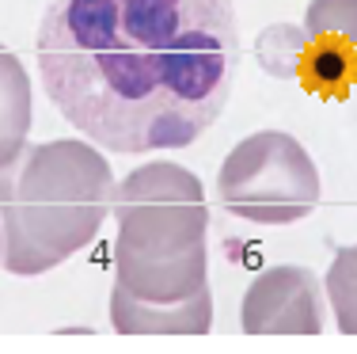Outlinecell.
Instances as JSON below:
<instances>
[{
	"mask_svg": "<svg viewBox=\"0 0 357 354\" xmlns=\"http://www.w3.org/2000/svg\"><path fill=\"white\" fill-rule=\"evenodd\" d=\"M35 54L65 122L144 156L194 145L220 118L240 35L232 0H50Z\"/></svg>",
	"mask_w": 357,
	"mask_h": 354,
	"instance_id": "cell-1",
	"label": "cell"
},
{
	"mask_svg": "<svg viewBox=\"0 0 357 354\" xmlns=\"http://www.w3.org/2000/svg\"><path fill=\"white\" fill-rule=\"evenodd\" d=\"M114 172L96 145L57 138L27 145L0 168V229L4 271L46 274L88 248L110 217Z\"/></svg>",
	"mask_w": 357,
	"mask_h": 354,
	"instance_id": "cell-2",
	"label": "cell"
},
{
	"mask_svg": "<svg viewBox=\"0 0 357 354\" xmlns=\"http://www.w3.org/2000/svg\"><path fill=\"white\" fill-rule=\"evenodd\" d=\"M114 282L144 301H186L209 286V209L175 160H149L114 187Z\"/></svg>",
	"mask_w": 357,
	"mask_h": 354,
	"instance_id": "cell-3",
	"label": "cell"
},
{
	"mask_svg": "<svg viewBox=\"0 0 357 354\" xmlns=\"http://www.w3.org/2000/svg\"><path fill=\"white\" fill-rule=\"evenodd\" d=\"M217 195L251 225H296L319 202V168L285 130H259L225 156Z\"/></svg>",
	"mask_w": 357,
	"mask_h": 354,
	"instance_id": "cell-4",
	"label": "cell"
},
{
	"mask_svg": "<svg viewBox=\"0 0 357 354\" xmlns=\"http://www.w3.org/2000/svg\"><path fill=\"white\" fill-rule=\"evenodd\" d=\"M240 324L248 335H319L323 297L316 271L282 263L255 274L243 293Z\"/></svg>",
	"mask_w": 357,
	"mask_h": 354,
	"instance_id": "cell-5",
	"label": "cell"
},
{
	"mask_svg": "<svg viewBox=\"0 0 357 354\" xmlns=\"http://www.w3.org/2000/svg\"><path fill=\"white\" fill-rule=\"evenodd\" d=\"M110 327L118 335H206L213 327V290L186 301H144L122 286H110Z\"/></svg>",
	"mask_w": 357,
	"mask_h": 354,
	"instance_id": "cell-6",
	"label": "cell"
},
{
	"mask_svg": "<svg viewBox=\"0 0 357 354\" xmlns=\"http://www.w3.org/2000/svg\"><path fill=\"white\" fill-rule=\"evenodd\" d=\"M31 118H35V103H31L27 69L12 50L0 46V168L27 149Z\"/></svg>",
	"mask_w": 357,
	"mask_h": 354,
	"instance_id": "cell-7",
	"label": "cell"
},
{
	"mask_svg": "<svg viewBox=\"0 0 357 354\" xmlns=\"http://www.w3.org/2000/svg\"><path fill=\"white\" fill-rule=\"evenodd\" d=\"M301 84L323 99H346V91L357 84V50L338 42H312L301 57Z\"/></svg>",
	"mask_w": 357,
	"mask_h": 354,
	"instance_id": "cell-8",
	"label": "cell"
},
{
	"mask_svg": "<svg viewBox=\"0 0 357 354\" xmlns=\"http://www.w3.org/2000/svg\"><path fill=\"white\" fill-rule=\"evenodd\" d=\"M304 46H308L304 27L274 23V27H266L259 38H255V57H259L262 73H270V77H278V80H293L296 73H301Z\"/></svg>",
	"mask_w": 357,
	"mask_h": 354,
	"instance_id": "cell-9",
	"label": "cell"
},
{
	"mask_svg": "<svg viewBox=\"0 0 357 354\" xmlns=\"http://www.w3.org/2000/svg\"><path fill=\"white\" fill-rule=\"evenodd\" d=\"M304 35L357 50V0H312L304 12Z\"/></svg>",
	"mask_w": 357,
	"mask_h": 354,
	"instance_id": "cell-10",
	"label": "cell"
},
{
	"mask_svg": "<svg viewBox=\"0 0 357 354\" xmlns=\"http://www.w3.org/2000/svg\"><path fill=\"white\" fill-rule=\"evenodd\" d=\"M327 297L342 335H357V244L338 248L327 271Z\"/></svg>",
	"mask_w": 357,
	"mask_h": 354,
	"instance_id": "cell-11",
	"label": "cell"
},
{
	"mask_svg": "<svg viewBox=\"0 0 357 354\" xmlns=\"http://www.w3.org/2000/svg\"><path fill=\"white\" fill-rule=\"evenodd\" d=\"M0 256H4V229H0Z\"/></svg>",
	"mask_w": 357,
	"mask_h": 354,
	"instance_id": "cell-12",
	"label": "cell"
}]
</instances>
